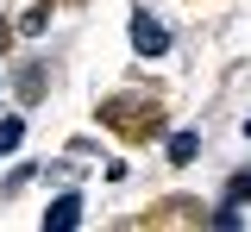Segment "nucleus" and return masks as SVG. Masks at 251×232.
Segmentation results:
<instances>
[{
    "instance_id": "obj_8",
    "label": "nucleus",
    "mask_w": 251,
    "mask_h": 232,
    "mask_svg": "<svg viewBox=\"0 0 251 232\" xmlns=\"http://www.w3.org/2000/svg\"><path fill=\"white\" fill-rule=\"evenodd\" d=\"M245 138H251V119H245Z\"/></svg>"
},
{
    "instance_id": "obj_2",
    "label": "nucleus",
    "mask_w": 251,
    "mask_h": 232,
    "mask_svg": "<svg viewBox=\"0 0 251 232\" xmlns=\"http://www.w3.org/2000/svg\"><path fill=\"white\" fill-rule=\"evenodd\" d=\"M69 226H82V201H75V195H57L50 213H44V232H69Z\"/></svg>"
},
{
    "instance_id": "obj_1",
    "label": "nucleus",
    "mask_w": 251,
    "mask_h": 232,
    "mask_svg": "<svg viewBox=\"0 0 251 232\" xmlns=\"http://www.w3.org/2000/svg\"><path fill=\"white\" fill-rule=\"evenodd\" d=\"M132 44H138V57H163V50H170V32L157 25L151 13H138V19H132Z\"/></svg>"
},
{
    "instance_id": "obj_6",
    "label": "nucleus",
    "mask_w": 251,
    "mask_h": 232,
    "mask_svg": "<svg viewBox=\"0 0 251 232\" xmlns=\"http://www.w3.org/2000/svg\"><path fill=\"white\" fill-rule=\"evenodd\" d=\"M19 32H25V38H38V32H44V6H31L25 19H19Z\"/></svg>"
},
{
    "instance_id": "obj_7",
    "label": "nucleus",
    "mask_w": 251,
    "mask_h": 232,
    "mask_svg": "<svg viewBox=\"0 0 251 232\" xmlns=\"http://www.w3.org/2000/svg\"><path fill=\"white\" fill-rule=\"evenodd\" d=\"M251 195V169H245V176H232V201H245Z\"/></svg>"
},
{
    "instance_id": "obj_5",
    "label": "nucleus",
    "mask_w": 251,
    "mask_h": 232,
    "mask_svg": "<svg viewBox=\"0 0 251 232\" xmlns=\"http://www.w3.org/2000/svg\"><path fill=\"white\" fill-rule=\"evenodd\" d=\"M214 226H226V232H232V226H245V213H239V207L226 201V207H220V213H214Z\"/></svg>"
},
{
    "instance_id": "obj_3",
    "label": "nucleus",
    "mask_w": 251,
    "mask_h": 232,
    "mask_svg": "<svg viewBox=\"0 0 251 232\" xmlns=\"http://www.w3.org/2000/svg\"><path fill=\"white\" fill-rule=\"evenodd\" d=\"M19 138H25V119H0V151H13Z\"/></svg>"
},
{
    "instance_id": "obj_4",
    "label": "nucleus",
    "mask_w": 251,
    "mask_h": 232,
    "mask_svg": "<svg viewBox=\"0 0 251 232\" xmlns=\"http://www.w3.org/2000/svg\"><path fill=\"white\" fill-rule=\"evenodd\" d=\"M170 157L188 163V157H195V132H176V138H170Z\"/></svg>"
}]
</instances>
